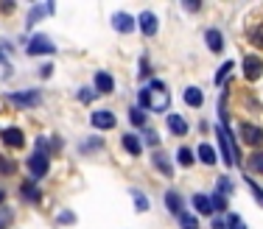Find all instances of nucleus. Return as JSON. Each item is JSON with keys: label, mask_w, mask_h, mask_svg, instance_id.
<instances>
[{"label": "nucleus", "mask_w": 263, "mask_h": 229, "mask_svg": "<svg viewBox=\"0 0 263 229\" xmlns=\"http://www.w3.org/2000/svg\"><path fill=\"white\" fill-rule=\"evenodd\" d=\"M165 207L171 210V213L182 215V196H179L177 190H168V193H165Z\"/></svg>", "instance_id": "dca6fc26"}, {"label": "nucleus", "mask_w": 263, "mask_h": 229, "mask_svg": "<svg viewBox=\"0 0 263 229\" xmlns=\"http://www.w3.org/2000/svg\"><path fill=\"white\" fill-rule=\"evenodd\" d=\"M230 67H233V61H224V67H221V70H218V73H216V84H221V81H224V78H227V73H230Z\"/></svg>", "instance_id": "2f4dec72"}, {"label": "nucleus", "mask_w": 263, "mask_h": 229, "mask_svg": "<svg viewBox=\"0 0 263 229\" xmlns=\"http://www.w3.org/2000/svg\"><path fill=\"white\" fill-rule=\"evenodd\" d=\"M185 103H187V107H202V103H204V92L202 90H199V87H187V90H185Z\"/></svg>", "instance_id": "4468645a"}, {"label": "nucleus", "mask_w": 263, "mask_h": 229, "mask_svg": "<svg viewBox=\"0 0 263 229\" xmlns=\"http://www.w3.org/2000/svg\"><path fill=\"white\" fill-rule=\"evenodd\" d=\"M92 98H96V92H90V90H81V92H79V101H81V103H90Z\"/></svg>", "instance_id": "473e14b6"}, {"label": "nucleus", "mask_w": 263, "mask_h": 229, "mask_svg": "<svg viewBox=\"0 0 263 229\" xmlns=\"http://www.w3.org/2000/svg\"><path fill=\"white\" fill-rule=\"evenodd\" d=\"M26 51L31 53V56H36V53H53V42L48 39L45 34H40V36H34V39H31V45L26 48Z\"/></svg>", "instance_id": "0eeeda50"}, {"label": "nucleus", "mask_w": 263, "mask_h": 229, "mask_svg": "<svg viewBox=\"0 0 263 229\" xmlns=\"http://www.w3.org/2000/svg\"><path fill=\"white\" fill-rule=\"evenodd\" d=\"M146 143H148V145H157V143H160L157 132H146Z\"/></svg>", "instance_id": "f704fd0d"}, {"label": "nucleus", "mask_w": 263, "mask_h": 229, "mask_svg": "<svg viewBox=\"0 0 263 229\" xmlns=\"http://www.w3.org/2000/svg\"><path fill=\"white\" fill-rule=\"evenodd\" d=\"M90 120H92V126H96V129H112V126H115V115H112L109 109H96Z\"/></svg>", "instance_id": "1a4fd4ad"}, {"label": "nucleus", "mask_w": 263, "mask_h": 229, "mask_svg": "<svg viewBox=\"0 0 263 229\" xmlns=\"http://www.w3.org/2000/svg\"><path fill=\"white\" fill-rule=\"evenodd\" d=\"M179 224H182V229H199V221L193 218V215H179Z\"/></svg>", "instance_id": "bb28decb"}, {"label": "nucleus", "mask_w": 263, "mask_h": 229, "mask_svg": "<svg viewBox=\"0 0 263 229\" xmlns=\"http://www.w3.org/2000/svg\"><path fill=\"white\" fill-rule=\"evenodd\" d=\"M193 207H196V213H202V215H210V213H213V201H210V196H202V193H196V196H193Z\"/></svg>", "instance_id": "a211bd4d"}, {"label": "nucleus", "mask_w": 263, "mask_h": 229, "mask_svg": "<svg viewBox=\"0 0 263 229\" xmlns=\"http://www.w3.org/2000/svg\"><path fill=\"white\" fill-rule=\"evenodd\" d=\"M129 123H132V126H146V112H143L140 107L129 109Z\"/></svg>", "instance_id": "412c9836"}, {"label": "nucleus", "mask_w": 263, "mask_h": 229, "mask_svg": "<svg viewBox=\"0 0 263 229\" xmlns=\"http://www.w3.org/2000/svg\"><path fill=\"white\" fill-rule=\"evenodd\" d=\"M249 168L258 171V173H263V151H255L252 157H249Z\"/></svg>", "instance_id": "393cba45"}, {"label": "nucleus", "mask_w": 263, "mask_h": 229, "mask_svg": "<svg viewBox=\"0 0 263 229\" xmlns=\"http://www.w3.org/2000/svg\"><path fill=\"white\" fill-rule=\"evenodd\" d=\"M137 23H140V31H143V34H146V36H154V34H157V14H154V11H143V14L140 17H137Z\"/></svg>", "instance_id": "6e6552de"}, {"label": "nucleus", "mask_w": 263, "mask_h": 229, "mask_svg": "<svg viewBox=\"0 0 263 229\" xmlns=\"http://www.w3.org/2000/svg\"><path fill=\"white\" fill-rule=\"evenodd\" d=\"M227 224H230V229H247V224H243V218H241V215H230V218H227Z\"/></svg>", "instance_id": "c85d7f7f"}, {"label": "nucleus", "mask_w": 263, "mask_h": 229, "mask_svg": "<svg viewBox=\"0 0 263 229\" xmlns=\"http://www.w3.org/2000/svg\"><path fill=\"white\" fill-rule=\"evenodd\" d=\"M177 159H179V165H185V168H191V165H193V151H191V148H179Z\"/></svg>", "instance_id": "b1692460"}, {"label": "nucleus", "mask_w": 263, "mask_h": 229, "mask_svg": "<svg viewBox=\"0 0 263 229\" xmlns=\"http://www.w3.org/2000/svg\"><path fill=\"white\" fill-rule=\"evenodd\" d=\"M247 184H249V190H252V193H255V199H258V204H260V207H263V190H260L258 184L252 182V179H247Z\"/></svg>", "instance_id": "7c9ffc66"}, {"label": "nucleus", "mask_w": 263, "mask_h": 229, "mask_svg": "<svg viewBox=\"0 0 263 229\" xmlns=\"http://www.w3.org/2000/svg\"><path fill=\"white\" fill-rule=\"evenodd\" d=\"M168 129H171L177 137H182V134H187V123H185V117H179V115H168Z\"/></svg>", "instance_id": "f3484780"}, {"label": "nucleus", "mask_w": 263, "mask_h": 229, "mask_svg": "<svg viewBox=\"0 0 263 229\" xmlns=\"http://www.w3.org/2000/svg\"><path fill=\"white\" fill-rule=\"evenodd\" d=\"M3 201H6V190L0 188V204H3Z\"/></svg>", "instance_id": "e433bc0d"}, {"label": "nucleus", "mask_w": 263, "mask_h": 229, "mask_svg": "<svg viewBox=\"0 0 263 229\" xmlns=\"http://www.w3.org/2000/svg\"><path fill=\"white\" fill-rule=\"evenodd\" d=\"M154 165H157V168H160L162 173H165V176H171V162H168V157H165L162 151L154 154Z\"/></svg>", "instance_id": "5701e85b"}, {"label": "nucleus", "mask_w": 263, "mask_h": 229, "mask_svg": "<svg viewBox=\"0 0 263 229\" xmlns=\"http://www.w3.org/2000/svg\"><path fill=\"white\" fill-rule=\"evenodd\" d=\"M96 90L104 92V95H106V92H112V90H115V78H112L109 73H96Z\"/></svg>", "instance_id": "2eb2a0df"}, {"label": "nucleus", "mask_w": 263, "mask_h": 229, "mask_svg": "<svg viewBox=\"0 0 263 229\" xmlns=\"http://www.w3.org/2000/svg\"><path fill=\"white\" fill-rule=\"evenodd\" d=\"M132 196H135V204H137V210H140V213H146V210H148V199H146V196H143L140 190H132Z\"/></svg>", "instance_id": "a878e982"}, {"label": "nucleus", "mask_w": 263, "mask_h": 229, "mask_svg": "<svg viewBox=\"0 0 263 229\" xmlns=\"http://www.w3.org/2000/svg\"><path fill=\"white\" fill-rule=\"evenodd\" d=\"M0 173H6V176H9V173H14V162H11V159H6V157H0Z\"/></svg>", "instance_id": "c756f323"}, {"label": "nucleus", "mask_w": 263, "mask_h": 229, "mask_svg": "<svg viewBox=\"0 0 263 229\" xmlns=\"http://www.w3.org/2000/svg\"><path fill=\"white\" fill-rule=\"evenodd\" d=\"M213 229H230L227 218H216V221H213Z\"/></svg>", "instance_id": "c9c22d12"}, {"label": "nucleus", "mask_w": 263, "mask_h": 229, "mask_svg": "<svg viewBox=\"0 0 263 229\" xmlns=\"http://www.w3.org/2000/svg\"><path fill=\"white\" fill-rule=\"evenodd\" d=\"M199 162H204V165H216V151H213L210 145H199Z\"/></svg>", "instance_id": "aec40b11"}, {"label": "nucleus", "mask_w": 263, "mask_h": 229, "mask_svg": "<svg viewBox=\"0 0 263 229\" xmlns=\"http://www.w3.org/2000/svg\"><path fill=\"white\" fill-rule=\"evenodd\" d=\"M73 221H76L73 213H59V224H73Z\"/></svg>", "instance_id": "72a5a7b5"}, {"label": "nucleus", "mask_w": 263, "mask_h": 229, "mask_svg": "<svg viewBox=\"0 0 263 229\" xmlns=\"http://www.w3.org/2000/svg\"><path fill=\"white\" fill-rule=\"evenodd\" d=\"M241 140L247 145H263V129L255 123H241Z\"/></svg>", "instance_id": "39448f33"}, {"label": "nucleus", "mask_w": 263, "mask_h": 229, "mask_svg": "<svg viewBox=\"0 0 263 229\" xmlns=\"http://www.w3.org/2000/svg\"><path fill=\"white\" fill-rule=\"evenodd\" d=\"M243 78H249V81H258L263 76V59L260 56H243Z\"/></svg>", "instance_id": "20e7f679"}, {"label": "nucleus", "mask_w": 263, "mask_h": 229, "mask_svg": "<svg viewBox=\"0 0 263 229\" xmlns=\"http://www.w3.org/2000/svg\"><path fill=\"white\" fill-rule=\"evenodd\" d=\"M213 210H227V196H221V193H216L213 196Z\"/></svg>", "instance_id": "cd10ccee"}, {"label": "nucleus", "mask_w": 263, "mask_h": 229, "mask_svg": "<svg viewBox=\"0 0 263 229\" xmlns=\"http://www.w3.org/2000/svg\"><path fill=\"white\" fill-rule=\"evenodd\" d=\"M112 28L121 31V34H129V31H135V17L118 11V14H112Z\"/></svg>", "instance_id": "9d476101"}, {"label": "nucleus", "mask_w": 263, "mask_h": 229, "mask_svg": "<svg viewBox=\"0 0 263 229\" xmlns=\"http://www.w3.org/2000/svg\"><path fill=\"white\" fill-rule=\"evenodd\" d=\"M140 109L152 112H165L168 109V90L162 81H152L146 90H140Z\"/></svg>", "instance_id": "f257e3e1"}, {"label": "nucleus", "mask_w": 263, "mask_h": 229, "mask_svg": "<svg viewBox=\"0 0 263 229\" xmlns=\"http://www.w3.org/2000/svg\"><path fill=\"white\" fill-rule=\"evenodd\" d=\"M11 101H14L17 107H36V103H40V92H36V90H31V92H14V95H11Z\"/></svg>", "instance_id": "9b49d317"}, {"label": "nucleus", "mask_w": 263, "mask_h": 229, "mask_svg": "<svg viewBox=\"0 0 263 229\" xmlns=\"http://www.w3.org/2000/svg\"><path fill=\"white\" fill-rule=\"evenodd\" d=\"M0 137H3V143L9 145V148H20L23 143H26V134H23V129H17V126L3 129V132H0Z\"/></svg>", "instance_id": "423d86ee"}, {"label": "nucleus", "mask_w": 263, "mask_h": 229, "mask_svg": "<svg viewBox=\"0 0 263 229\" xmlns=\"http://www.w3.org/2000/svg\"><path fill=\"white\" fill-rule=\"evenodd\" d=\"M249 42H252V45L258 48V51H263V23L249 31Z\"/></svg>", "instance_id": "4be33fe9"}, {"label": "nucleus", "mask_w": 263, "mask_h": 229, "mask_svg": "<svg viewBox=\"0 0 263 229\" xmlns=\"http://www.w3.org/2000/svg\"><path fill=\"white\" fill-rule=\"evenodd\" d=\"M204 42H208V48L213 53H221V48H224V36H221V31L218 28H210L208 34H204Z\"/></svg>", "instance_id": "f8f14e48"}, {"label": "nucleus", "mask_w": 263, "mask_h": 229, "mask_svg": "<svg viewBox=\"0 0 263 229\" xmlns=\"http://www.w3.org/2000/svg\"><path fill=\"white\" fill-rule=\"evenodd\" d=\"M123 148L132 154V157H140V151H143V143L135 137V134H123Z\"/></svg>", "instance_id": "6ab92c4d"}, {"label": "nucleus", "mask_w": 263, "mask_h": 229, "mask_svg": "<svg viewBox=\"0 0 263 229\" xmlns=\"http://www.w3.org/2000/svg\"><path fill=\"white\" fill-rule=\"evenodd\" d=\"M36 148H40V151L28 157V171H31L34 179H42L48 171H51V157H48V148H45V140L42 137L36 140Z\"/></svg>", "instance_id": "7ed1b4c3"}, {"label": "nucleus", "mask_w": 263, "mask_h": 229, "mask_svg": "<svg viewBox=\"0 0 263 229\" xmlns=\"http://www.w3.org/2000/svg\"><path fill=\"white\" fill-rule=\"evenodd\" d=\"M20 196H23L26 201H40V199H42V193L36 190L34 179H28V182H23V184H20Z\"/></svg>", "instance_id": "ddd939ff"}, {"label": "nucleus", "mask_w": 263, "mask_h": 229, "mask_svg": "<svg viewBox=\"0 0 263 229\" xmlns=\"http://www.w3.org/2000/svg\"><path fill=\"white\" fill-rule=\"evenodd\" d=\"M218 112H221V117H218L216 134H218V145H221V159L227 165H235L238 162V148L233 145V134L227 132V115H224L221 107H218Z\"/></svg>", "instance_id": "f03ea898"}]
</instances>
